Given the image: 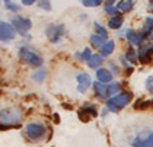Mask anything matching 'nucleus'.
I'll list each match as a JSON object with an SVG mask.
<instances>
[{"label":"nucleus","mask_w":153,"mask_h":147,"mask_svg":"<svg viewBox=\"0 0 153 147\" xmlns=\"http://www.w3.org/2000/svg\"><path fill=\"white\" fill-rule=\"evenodd\" d=\"M21 121H22V112L16 106L4 108V109L0 111V124L6 130L10 128V127H19Z\"/></svg>","instance_id":"f257e3e1"},{"label":"nucleus","mask_w":153,"mask_h":147,"mask_svg":"<svg viewBox=\"0 0 153 147\" xmlns=\"http://www.w3.org/2000/svg\"><path fill=\"white\" fill-rule=\"evenodd\" d=\"M6 7H7L9 10H15V12L19 9V6H18V4H15V3H10V1H9V3H6Z\"/></svg>","instance_id":"c756f323"},{"label":"nucleus","mask_w":153,"mask_h":147,"mask_svg":"<svg viewBox=\"0 0 153 147\" xmlns=\"http://www.w3.org/2000/svg\"><path fill=\"white\" fill-rule=\"evenodd\" d=\"M106 38H104V36H101V35H98V34H94L92 36H91V44L95 47V48H101V47L105 44L106 41H105Z\"/></svg>","instance_id":"aec40b11"},{"label":"nucleus","mask_w":153,"mask_h":147,"mask_svg":"<svg viewBox=\"0 0 153 147\" xmlns=\"http://www.w3.org/2000/svg\"><path fill=\"white\" fill-rule=\"evenodd\" d=\"M64 35V26L59 23H53L47 28V36L51 42H59L60 38Z\"/></svg>","instance_id":"0eeeda50"},{"label":"nucleus","mask_w":153,"mask_h":147,"mask_svg":"<svg viewBox=\"0 0 153 147\" xmlns=\"http://www.w3.org/2000/svg\"><path fill=\"white\" fill-rule=\"evenodd\" d=\"M45 76H47V71H45L44 68H41V70H36L35 73H34L32 79L35 80V82H38V83H41V82H44Z\"/></svg>","instance_id":"5701e85b"},{"label":"nucleus","mask_w":153,"mask_h":147,"mask_svg":"<svg viewBox=\"0 0 153 147\" xmlns=\"http://www.w3.org/2000/svg\"><path fill=\"white\" fill-rule=\"evenodd\" d=\"M95 29H96V32H98V35H101V36H104V38H106L108 36V32H106V29L104 28V26H101L98 22H95Z\"/></svg>","instance_id":"393cba45"},{"label":"nucleus","mask_w":153,"mask_h":147,"mask_svg":"<svg viewBox=\"0 0 153 147\" xmlns=\"http://www.w3.org/2000/svg\"><path fill=\"white\" fill-rule=\"evenodd\" d=\"M114 1H115V0H105V7H108V6H114Z\"/></svg>","instance_id":"2f4dec72"},{"label":"nucleus","mask_w":153,"mask_h":147,"mask_svg":"<svg viewBox=\"0 0 153 147\" xmlns=\"http://www.w3.org/2000/svg\"><path fill=\"white\" fill-rule=\"evenodd\" d=\"M131 99H133L131 92H121V93H118V95L109 98L106 101V109L111 111V112H118L124 106H127L130 102H131Z\"/></svg>","instance_id":"f03ea898"},{"label":"nucleus","mask_w":153,"mask_h":147,"mask_svg":"<svg viewBox=\"0 0 153 147\" xmlns=\"http://www.w3.org/2000/svg\"><path fill=\"white\" fill-rule=\"evenodd\" d=\"M25 133H26L28 138H31V140L35 141V140H39V138H42V137L45 136L47 128H45L42 124L31 122V124H28L25 127Z\"/></svg>","instance_id":"39448f33"},{"label":"nucleus","mask_w":153,"mask_h":147,"mask_svg":"<svg viewBox=\"0 0 153 147\" xmlns=\"http://www.w3.org/2000/svg\"><path fill=\"white\" fill-rule=\"evenodd\" d=\"M124 23V18L121 15H117V16H112L109 21H108V26L111 29H120Z\"/></svg>","instance_id":"f3484780"},{"label":"nucleus","mask_w":153,"mask_h":147,"mask_svg":"<svg viewBox=\"0 0 153 147\" xmlns=\"http://www.w3.org/2000/svg\"><path fill=\"white\" fill-rule=\"evenodd\" d=\"M12 23H13V26H15V29H18L22 34L26 32V31H29L31 26H32L31 19L24 18V16H15V18H12Z\"/></svg>","instance_id":"1a4fd4ad"},{"label":"nucleus","mask_w":153,"mask_h":147,"mask_svg":"<svg viewBox=\"0 0 153 147\" xmlns=\"http://www.w3.org/2000/svg\"><path fill=\"white\" fill-rule=\"evenodd\" d=\"M19 58L22 61H25V63H28L29 66H34V67H39L44 63V60L41 57L35 54V53H32L31 50H28L26 47H21L19 48Z\"/></svg>","instance_id":"20e7f679"},{"label":"nucleus","mask_w":153,"mask_h":147,"mask_svg":"<svg viewBox=\"0 0 153 147\" xmlns=\"http://www.w3.org/2000/svg\"><path fill=\"white\" fill-rule=\"evenodd\" d=\"M124 58H127L130 63H136V61L139 60V54L134 51L133 47H130L128 50H127V53H126V57H124Z\"/></svg>","instance_id":"412c9836"},{"label":"nucleus","mask_w":153,"mask_h":147,"mask_svg":"<svg viewBox=\"0 0 153 147\" xmlns=\"http://www.w3.org/2000/svg\"><path fill=\"white\" fill-rule=\"evenodd\" d=\"M76 57L80 61H89V58L92 57V53L89 48H86V50H83V53H76Z\"/></svg>","instance_id":"4be33fe9"},{"label":"nucleus","mask_w":153,"mask_h":147,"mask_svg":"<svg viewBox=\"0 0 153 147\" xmlns=\"http://www.w3.org/2000/svg\"><path fill=\"white\" fill-rule=\"evenodd\" d=\"M22 3H24L25 6H29V4H32V3H35V0H22Z\"/></svg>","instance_id":"7c9ffc66"},{"label":"nucleus","mask_w":153,"mask_h":147,"mask_svg":"<svg viewBox=\"0 0 153 147\" xmlns=\"http://www.w3.org/2000/svg\"><path fill=\"white\" fill-rule=\"evenodd\" d=\"M150 10H152V15H153V6H152V9H150Z\"/></svg>","instance_id":"473e14b6"},{"label":"nucleus","mask_w":153,"mask_h":147,"mask_svg":"<svg viewBox=\"0 0 153 147\" xmlns=\"http://www.w3.org/2000/svg\"><path fill=\"white\" fill-rule=\"evenodd\" d=\"M16 35V29L15 26L7 22L0 21V41H10Z\"/></svg>","instance_id":"6e6552de"},{"label":"nucleus","mask_w":153,"mask_h":147,"mask_svg":"<svg viewBox=\"0 0 153 147\" xmlns=\"http://www.w3.org/2000/svg\"><path fill=\"white\" fill-rule=\"evenodd\" d=\"M146 89H147L149 93L153 95V76H150V77L146 79Z\"/></svg>","instance_id":"bb28decb"},{"label":"nucleus","mask_w":153,"mask_h":147,"mask_svg":"<svg viewBox=\"0 0 153 147\" xmlns=\"http://www.w3.org/2000/svg\"><path fill=\"white\" fill-rule=\"evenodd\" d=\"M133 147H153V130L147 133H141L131 141Z\"/></svg>","instance_id":"423d86ee"},{"label":"nucleus","mask_w":153,"mask_h":147,"mask_svg":"<svg viewBox=\"0 0 153 147\" xmlns=\"http://www.w3.org/2000/svg\"><path fill=\"white\" fill-rule=\"evenodd\" d=\"M150 103H152L150 101H137L136 105H134V108H136V109H144V108H147Z\"/></svg>","instance_id":"a878e982"},{"label":"nucleus","mask_w":153,"mask_h":147,"mask_svg":"<svg viewBox=\"0 0 153 147\" xmlns=\"http://www.w3.org/2000/svg\"><path fill=\"white\" fill-rule=\"evenodd\" d=\"M104 56H101V54H92V57L89 58V61H88V64H89V67L92 68H99V66L104 63Z\"/></svg>","instance_id":"6ab92c4d"},{"label":"nucleus","mask_w":153,"mask_h":147,"mask_svg":"<svg viewBox=\"0 0 153 147\" xmlns=\"http://www.w3.org/2000/svg\"><path fill=\"white\" fill-rule=\"evenodd\" d=\"M96 115H98V111H96V108L94 105H91V103H85L83 108L79 111V117H80L82 121H88L89 118H95Z\"/></svg>","instance_id":"9b49d317"},{"label":"nucleus","mask_w":153,"mask_h":147,"mask_svg":"<svg viewBox=\"0 0 153 147\" xmlns=\"http://www.w3.org/2000/svg\"><path fill=\"white\" fill-rule=\"evenodd\" d=\"M9 1H10V0H6V3H9Z\"/></svg>","instance_id":"72a5a7b5"},{"label":"nucleus","mask_w":153,"mask_h":147,"mask_svg":"<svg viewBox=\"0 0 153 147\" xmlns=\"http://www.w3.org/2000/svg\"><path fill=\"white\" fill-rule=\"evenodd\" d=\"M139 61L143 64H149L153 60V44L149 45H141L139 50Z\"/></svg>","instance_id":"9d476101"},{"label":"nucleus","mask_w":153,"mask_h":147,"mask_svg":"<svg viewBox=\"0 0 153 147\" xmlns=\"http://www.w3.org/2000/svg\"><path fill=\"white\" fill-rule=\"evenodd\" d=\"M94 89L96 92V95H98V98H101V99H106V98H112V96H115L117 93H121V85L120 83H101V82H94Z\"/></svg>","instance_id":"7ed1b4c3"},{"label":"nucleus","mask_w":153,"mask_h":147,"mask_svg":"<svg viewBox=\"0 0 153 147\" xmlns=\"http://www.w3.org/2000/svg\"><path fill=\"white\" fill-rule=\"evenodd\" d=\"M114 48H115L114 41H106L105 44L101 47V56H104V57L111 56V54L114 53Z\"/></svg>","instance_id":"a211bd4d"},{"label":"nucleus","mask_w":153,"mask_h":147,"mask_svg":"<svg viewBox=\"0 0 153 147\" xmlns=\"http://www.w3.org/2000/svg\"><path fill=\"white\" fill-rule=\"evenodd\" d=\"M133 6H134V0H121V1L117 3V9H118V12H121V13L130 12L133 9Z\"/></svg>","instance_id":"dca6fc26"},{"label":"nucleus","mask_w":153,"mask_h":147,"mask_svg":"<svg viewBox=\"0 0 153 147\" xmlns=\"http://www.w3.org/2000/svg\"><path fill=\"white\" fill-rule=\"evenodd\" d=\"M39 6H41L42 9H45V10H50V9H51V4H50V1H48V0L39 1Z\"/></svg>","instance_id":"c85d7f7f"},{"label":"nucleus","mask_w":153,"mask_h":147,"mask_svg":"<svg viewBox=\"0 0 153 147\" xmlns=\"http://www.w3.org/2000/svg\"><path fill=\"white\" fill-rule=\"evenodd\" d=\"M80 1L86 7H96V6H99L102 3V0H80Z\"/></svg>","instance_id":"b1692460"},{"label":"nucleus","mask_w":153,"mask_h":147,"mask_svg":"<svg viewBox=\"0 0 153 147\" xmlns=\"http://www.w3.org/2000/svg\"><path fill=\"white\" fill-rule=\"evenodd\" d=\"M91 85H92V80H91V76L88 73H79L77 74V91L80 93L88 91V88Z\"/></svg>","instance_id":"f8f14e48"},{"label":"nucleus","mask_w":153,"mask_h":147,"mask_svg":"<svg viewBox=\"0 0 153 147\" xmlns=\"http://www.w3.org/2000/svg\"><path fill=\"white\" fill-rule=\"evenodd\" d=\"M105 12L108 15H111V18H112V16H117L118 9H117V6H108V7H105Z\"/></svg>","instance_id":"cd10ccee"},{"label":"nucleus","mask_w":153,"mask_h":147,"mask_svg":"<svg viewBox=\"0 0 153 147\" xmlns=\"http://www.w3.org/2000/svg\"><path fill=\"white\" fill-rule=\"evenodd\" d=\"M143 39H153V18H146L143 29L140 31Z\"/></svg>","instance_id":"4468645a"},{"label":"nucleus","mask_w":153,"mask_h":147,"mask_svg":"<svg viewBox=\"0 0 153 147\" xmlns=\"http://www.w3.org/2000/svg\"><path fill=\"white\" fill-rule=\"evenodd\" d=\"M96 77H98V80H99L101 83L108 85V83L112 82V73H111L108 68H98V70H96Z\"/></svg>","instance_id":"2eb2a0df"},{"label":"nucleus","mask_w":153,"mask_h":147,"mask_svg":"<svg viewBox=\"0 0 153 147\" xmlns=\"http://www.w3.org/2000/svg\"><path fill=\"white\" fill-rule=\"evenodd\" d=\"M126 38L128 39V42L131 45H136V47H141L143 45V41H144L140 32H136L133 29H127L126 31Z\"/></svg>","instance_id":"ddd939ff"}]
</instances>
